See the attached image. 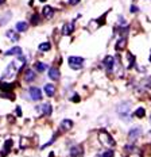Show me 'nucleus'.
Returning a JSON list of instances; mask_svg holds the SVG:
<instances>
[{
  "label": "nucleus",
  "instance_id": "f257e3e1",
  "mask_svg": "<svg viewBox=\"0 0 151 157\" xmlns=\"http://www.w3.org/2000/svg\"><path fill=\"white\" fill-rule=\"evenodd\" d=\"M116 110H118V114L120 115V117L127 118V115L130 114V110H131V103L130 102H121V103H119L118 107H116Z\"/></svg>",
  "mask_w": 151,
  "mask_h": 157
},
{
  "label": "nucleus",
  "instance_id": "f03ea898",
  "mask_svg": "<svg viewBox=\"0 0 151 157\" xmlns=\"http://www.w3.org/2000/svg\"><path fill=\"white\" fill-rule=\"evenodd\" d=\"M99 140H100V142L103 144L104 146H113L115 145V140L109 136L108 133H105V131H100V134H99Z\"/></svg>",
  "mask_w": 151,
  "mask_h": 157
},
{
  "label": "nucleus",
  "instance_id": "7ed1b4c3",
  "mask_svg": "<svg viewBox=\"0 0 151 157\" xmlns=\"http://www.w3.org/2000/svg\"><path fill=\"white\" fill-rule=\"evenodd\" d=\"M83 64H84L83 57H76V56L69 57V65H70L72 69H77V71H80V69L83 68Z\"/></svg>",
  "mask_w": 151,
  "mask_h": 157
},
{
  "label": "nucleus",
  "instance_id": "20e7f679",
  "mask_svg": "<svg viewBox=\"0 0 151 157\" xmlns=\"http://www.w3.org/2000/svg\"><path fill=\"white\" fill-rule=\"evenodd\" d=\"M28 95H30V98L33 100H35V102L42 99V92H40V89L37 88V87H31V88L28 89Z\"/></svg>",
  "mask_w": 151,
  "mask_h": 157
},
{
  "label": "nucleus",
  "instance_id": "39448f33",
  "mask_svg": "<svg viewBox=\"0 0 151 157\" xmlns=\"http://www.w3.org/2000/svg\"><path fill=\"white\" fill-rule=\"evenodd\" d=\"M140 134H142L140 127H132L130 130V133H128V138H130L131 141H135L138 137H140Z\"/></svg>",
  "mask_w": 151,
  "mask_h": 157
},
{
  "label": "nucleus",
  "instance_id": "423d86ee",
  "mask_svg": "<svg viewBox=\"0 0 151 157\" xmlns=\"http://www.w3.org/2000/svg\"><path fill=\"white\" fill-rule=\"evenodd\" d=\"M113 64H115V60H113L112 56H108V57L104 58V67L108 72H112L113 69Z\"/></svg>",
  "mask_w": 151,
  "mask_h": 157
},
{
  "label": "nucleus",
  "instance_id": "0eeeda50",
  "mask_svg": "<svg viewBox=\"0 0 151 157\" xmlns=\"http://www.w3.org/2000/svg\"><path fill=\"white\" fill-rule=\"evenodd\" d=\"M72 127H73V121H70V119H64L62 123H61L59 130L61 131H68V130H70Z\"/></svg>",
  "mask_w": 151,
  "mask_h": 157
},
{
  "label": "nucleus",
  "instance_id": "6e6552de",
  "mask_svg": "<svg viewBox=\"0 0 151 157\" xmlns=\"http://www.w3.org/2000/svg\"><path fill=\"white\" fill-rule=\"evenodd\" d=\"M73 30H74L73 23H66V24H64V27H62V34H64V35H70V34L73 33Z\"/></svg>",
  "mask_w": 151,
  "mask_h": 157
},
{
  "label": "nucleus",
  "instance_id": "1a4fd4ad",
  "mask_svg": "<svg viewBox=\"0 0 151 157\" xmlns=\"http://www.w3.org/2000/svg\"><path fill=\"white\" fill-rule=\"evenodd\" d=\"M49 77L51 78V80H58V78L61 77V73H59L58 68H50V71H49Z\"/></svg>",
  "mask_w": 151,
  "mask_h": 157
},
{
  "label": "nucleus",
  "instance_id": "9d476101",
  "mask_svg": "<svg viewBox=\"0 0 151 157\" xmlns=\"http://www.w3.org/2000/svg\"><path fill=\"white\" fill-rule=\"evenodd\" d=\"M42 14H43V16L49 19V18H51L53 15H54V8L50 7V5H45V7H43Z\"/></svg>",
  "mask_w": 151,
  "mask_h": 157
},
{
  "label": "nucleus",
  "instance_id": "9b49d317",
  "mask_svg": "<svg viewBox=\"0 0 151 157\" xmlns=\"http://www.w3.org/2000/svg\"><path fill=\"white\" fill-rule=\"evenodd\" d=\"M24 80L26 81H33V80H35V72L33 71V69H27L26 71V73H24Z\"/></svg>",
  "mask_w": 151,
  "mask_h": 157
},
{
  "label": "nucleus",
  "instance_id": "f8f14e48",
  "mask_svg": "<svg viewBox=\"0 0 151 157\" xmlns=\"http://www.w3.org/2000/svg\"><path fill=\"white\" fill-rule=\"evenodd\" d=\"M5 56H14V54H18V56H22V48H19V46H15V48L7 50V52L4 53Z\"/></svg>",
  "mask_w": 151,
  "mask_h": 157
},
{
  "label": "nucleus",
  "instance_id": "ddd939ff",
  "mask_svg": "<svg viewBox=\"0 0 151 157\" xmlns=\"http://www.w3.org/2000/svg\"><path fill=\"white\" fill-rule=\"evenodd\" d=\"M12 88H14V84H11V83H4V81H2V83H0V89H2V91H5V92H11Z\"/></svg>",
  "mask_w": 151,
  "mask_h": 157
},
{
  "label": "nucleus",
  "instance_id": "4468645a",
  "mask_svg": "<svg viewBox=\"0 0 151 157\" xmlns=\"http://www.w3.org/2000/svg\"><path fill=\"white\" fill-rule=\"evenodd\" d=\"M27 29H28V24L26 22H18L16 23V30L19 33H24V31H27Z\"/></svg>",
  "mask_w": 151,
  "mask_h": 157
},
{
  "label": "nucleus",
  "instance_id": "2eb2a0df",
  "mask_svg": "<svg viewBox=\"0 0 151 157\" xmlns=\"http://www.w3.org/2000/svg\"><path fill=\"white\" fill-rule=\"evenodd\" d=\"M45 92H46L47 96H53L55 93L54 86H53V84H46V86H45Z\"/></svg>",
  "mask_w": 151,
  "mask_h": 157
},
{
  "label": "nucleus",
  "instance_id": "dca6fc26",
  "mask_svg": "<svg viewBox=\"0 0 151 157\" xmlns=\"http://www.w3.org/2000/svg\"><path fill=\"white\" fill-rule=\"evenodd\" d=\"M125 45H127V38H120L116 42V49L118 50H121L125 48Z\"/></svg>",
  "mask_w": 151,
  "mask_h": 157
},
{
  "label": "nucleus",
  "instance_id": "f3484780",
  "mask_svg": "<svg viewBox=\"0 0 151 157\" xmlns=\"http://www.w3.org/2000/svg\"><path fill=\"white\" fill-rule=\"evenodd\" d=\"M18 68H15V62H11V64L8 65V68H7V72H5V76H8V75H11V76H14V73H15V71H16ZM4 76V77H5Z\"/></svg>",
  "mask_w": 151,
  "mask_h": 157
},
{
  "label": "nucleus",
  "instance_id": "a211bd4d",
  "mask_svg": "<svg viewBox=\"0 0 151 157\" xmlns=\"http://www.w3.org/2000/svg\"><path fill=\"white\" fill-rule=\"evenodd\" d=\"M12 148V141L11 140H7L5 141V145H4V150L2 152V156H5V153L9 152V149Z\"/></svg>",
  "mask_w": 151,
  "mask_h": 157
},
{
  "label": "nucleus",
  "instance_id": "6ab92c4d",
  "mask_svg": "<svg viewBox=\"0 0 151 157\" xmlns=\"http://www.w3.org/2000/svg\"><path fill=\"white\" fill-rule=\"evenodd\" d=\"M42 111H43V114L45 115H50L51 114V111H53V108H51V106H50L49 103H46V104L42 106Z\"/></svg>",
  "mask_w": 151,
  "mask_h": 157
},
{
  "label": "nucleus",
  "instance_id": "aec40b11",
  "mask_svg": "<svg viewBox=\"0 0 151 157\" xmlns=\"http://www.w3.org/2000/svg\"><path fill=\"white\" fill-rule=\"evenodd\" d=\"M35 68L38 72H45L47 69V65L43 64V62H35Z\"/></svg>",
  "mask_w": 151,
  "mask_h": 157
},
{
  "label": "nucleus",
  "instance_id": "412c9836",
  "mask_svg": "<svg viewBox=\"0 0 151 157\" xmlns=\"http://www.w3.org/2000/svg\"><path fill=\"white\" fill-rule=\"evenodd\" d=\"M7 37L9 39H12V41H18L19 39V35H16V33H15V31H12V30L7 31Z\"/></svg>",
  "mask_w": 151,
  "mask_h": 157
},
{
  "label": "nucleus",
  "instance_id": "4be33fe9",
  "mask_svg": "<svg viewBox=\"0 0 151 157\" xmlns=\"http://www.w3.org/2000/svg\"><path fill=\"white\" fill-rule=\"evenodd\" d=\"M51 49V45L49 42H45V43H40L39 45V50L40 52H47V50Z\"/></svg>",
  "mask_w": 151,
  "mask_h": 157
},
{
  "label": "nucleus",
  "instance_id": "5701e85b",
  "mask_svg": "<svg viewBox=\"0 0 151 157\" xmlns=\"http://www.w3.org/2000/svg\"><path fill=\"white\" fill-rule=\"evenodd\" d=\"M144 115H146V112H144V108H138L136 111H135V117H138V118H143Z\"/></svg>",
  "mask_w": 151,
  "mask_h": 157
},
{
  "label": "nucleus",
  "instance_id": "b1692460",
  "mask_svg": "<svg viewBox=\"0 0 151 157\" xmlns=\"http://www.w3.org/2000/svg\"><path fill=\"white\" fill-rule=\"evenodd\" d=\"M97 157H113V150H107L103 155H99Z\"/></svg>",
  "mask_w": 151,
  "mask_h": 157
},
{
  "label": "nucleus",
  "instance_id": "393cba45",
  "mask_svg": "<svg viewBox=\"0 0 151 157\" xmlns=\"http://www.w3.org/2000/svg\"><path fill=\"white\" fill-rule=\"evenodd\" d=\"M31 23H33L34 26H37V24L39 23V16H38L37 14H35V15H33V16H31Z\"/></svg>",
  "mask_w": 151,
  "mask_h": 157
},
{
  "label": "nucleus",
  "instance_id": "a878e982",
  "mask_svg": "<svg viewBox=\"0 0 151 157\" xmlns=\"http://www.w3.org/2000/svg\"><path fill=\"white\" fill-rule=\"evenodd\" d=\"M128 68H131L132 65H134V62H135V60H134V56L132 54H130V53H128Z\"/></svg>",
  "mask_w": 151,
  "mask_h": 157
},
{
  "label": "nucleus",
  "instance_id": "bb28decb",
  "mask_svg": "<svg viewBox=\"0 0 151 157\" xmlns=\"http://www.w3.org/2000/svg\"><path fill=\"white\" fill-rule=\"evenodd\" d=\"M78 3H80V0H69V4H72V5H76Z\"/></svg>",
  "mask_w": 151,
  "mask_h": 157
},
{
  "label": "nucleus",
  "instance_id": "cd10ccee",
  "mask_svg": "<svg viewBox=\"0 0 151 157\" xmlns=\"http://www.w3.org/2000/svg\"><path fill=\"white\" fill-rule=\"evenodd\" d=\"M72 102H80V96H78V95H74L73 98H72Z\"/></svg>",
  "mask_w": 151,
  "mask_h": 157
},
{
  "label": "nucleus",
  "instance_id": "c85d7f7f",
  "mask_svg": "<svg viewBox=\"0 0 151 157\" xmlns=\"http://www.w3.org/2000/svg\"><path fill=\"white\" fill-rule=\"evenodd\" d=\"M16 114L18 115H22V108L20 107H16Z\"/></svg>",
  "mask_w": 151,
  "mask_h": 157
},
{
  "label": "nucleus",
  "instance_id": "c756f323",
  "mask_svg": "<svg viewBox=\"0 0 151 157\" xmlns=\"http://www.w3.org/2000/svg\"><path fill=\"white\" fill-rule=\"evenodd\" d=\"M131 11H132V12H136V11H138V8L135 7V5H132V7H131Z\"/></svg>",
  "mask_w": 151,
  "mask_h": 157
},
{
  "label": "nucleus",
  "instance_id": "7c9ffc66",
  "mask_svg": "<svg viewBox=\"0 0 151 157\" xmlns=\"http://www.w3.org/2000/svg\"><path fill=\"white\" fill-rule=\"evenodd\" d=\"M3 3H4V0H0V4H3Z\"/></svg>",
  "mask_w": 151,
  "mask_h": 157
},
{
  "label": "nucleus",
  "instance_id": "2f4dec72",
  "mask_svg": "<svg viewBox=\"0 0 151 157\" xmlns=\"http://www.w3.org/2000/svg\"><path fill=\"white\" fill-rule=\"evenodd\" d=\"M40 2H46V0H40Z\"/></svg>",
  "mask_w": 151,
  "mask_h": 157
}]
</instances>
